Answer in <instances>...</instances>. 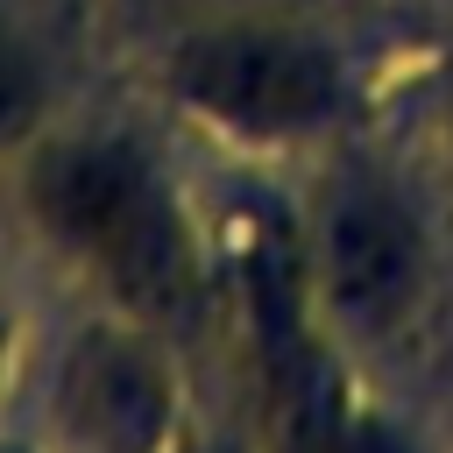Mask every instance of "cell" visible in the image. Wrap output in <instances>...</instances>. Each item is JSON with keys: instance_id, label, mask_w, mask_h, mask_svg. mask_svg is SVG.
I'll list each match as a JSON object with an SVG mask.
<instances>
[{"instance_id": "obj_7", "label": "cell", "mask_w": 453, "mask_h": 453, "mask_svg": "<svg viewBox=\"0 0 453 453\" xmlns=\"http://www.w3.org/2000/svg\"><path fill=\"white\" fill-rule=\"evenodd\" d=\"M226 7H297V0H226Z\"/></svg>"}, {"instance_id": "obj_4", "label": "cell", "mask_w": 453, "mask_h": 453, "mask_svg": "<svg viewBox=\"0 0 453 453\" xmlns=\"http://www.w3.org/2000/svg\"><path fill=\"white\" fill-rule=\"evenodd\" d=\"M163 375L134 340H92L71 368V425L106 453H142L163 432Z\"/></svg>"}, {"instance_id": "obj_6", "label": "cell", "mask_w": 453, "mask_h": 453, "mask_svg": "<svg viewBox=\"0 0 453 453\" xmlns=\"http://www.w3.org/2000/svg\"><path fill=\"white\" fill-rule=\"evenodd\" d=\"M21 106H28V78H21V64H14V50H0V134L21 120Z\"/></svg>"}, {"instance_id": "obj_3", "label": "cell", "mask_w": 453, "mask_h": 453, "mask_svg": "<svg viewBox=\"0 0 453 453\" xmlns=\"http://www.w3.org/2000/svg\"><path fill=\"white\" fill-rule=\"evenodd\" d=\"M319 262H326L333 304L361 326H382L418 290V241H411V219L396 212V198L382 184H340L326 198Z\"/></svg>"}, {"instance_id": "obj_1", "label": "cell", "mask_w": 453, "mask_h": 453, "mask_svg": "<svg viewBox=\"0 0 453 453\" xmlns=\"http://www.w3.org/2000/svg\"><path fill=\"white\" fill-rule=\"evenodd\" d=\"M35 212L78 248L92 255L142 311H177L191 290V255L184 234L156 191V177L106 142H64L35 163L28 177Z\"/></svg>"}, {"instance_id": "obj_2", "label": "cell", "mask_w": 453, "mask_h": 453, "mask_svg": "<svg viewBox=\"0 0 453 453\" xmlns=\"http://www.w3.org/2000/svg\"><path fill=\"white\" fill-rule=\"evenodd\" d=\"M170 85L248 134H297L311 120H326L340 106V64L269 21H234V28H205L170 57Z\"/></svg>"}, {"instance_id": "obj_5", "label": "cell", "mask_w": 453, "mask_h": 453, "mask_svg": "<svg viewBox=\"0 0 453 453\" xmlns=\"http://www.w3.org/2000/svg\"><path fill=\"white\" fill-rule=\"evenodd\" d=\"M311 453H403V446L375 425H326V432H311Z\"/></svg>"}]
</instances>
